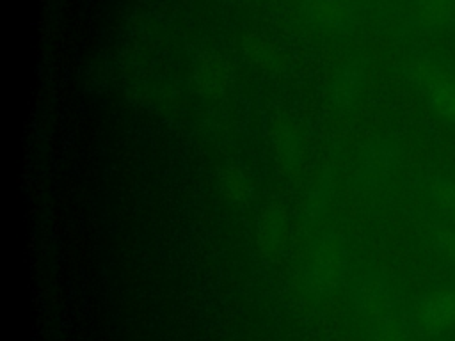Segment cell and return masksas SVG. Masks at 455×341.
Segmentation results:
<instances>
[{
  "label": "cell",
  "instance_id": "cell-1",
  "mask_svg": "<svg viewBox=\"0 0 455 341\" xmlns=\"http://www.w3.org/2000/svg\"><path fill=\"white\" fill-rule=\"evenodd\" d=\"M423 89L437 115L446 123H455V75L430 66L423 71Z\"/></svg>",
  "mask_w": 455,
  "mask_h": 341
},
{
  "label": "cell",
  "instance_id": "cell-2",
  "mask_svg": "<svg viewBox=\"0 0 455 341\" xmlns=\"http://www.w3.org/2000/svg\"><path fill=\"white\" fill-rule=\"evenodd\" d=\"M435 201L441 213L455 224V181H441L435 186Z\"/></svg>",
  "mask_w": 455,
  "mask_h": 341
}]
</instances>
